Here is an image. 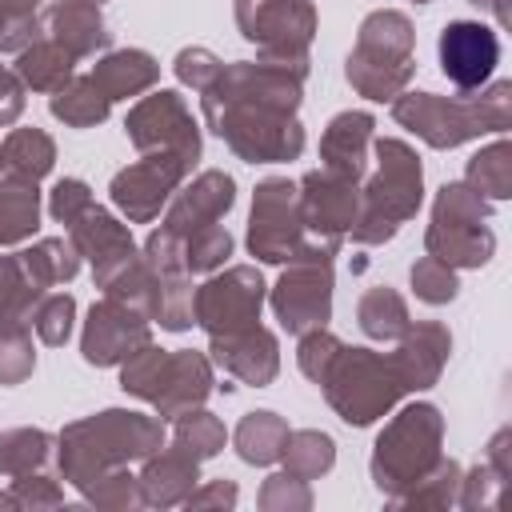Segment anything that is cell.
<instances>
[{"instance_id": "6da1fadb", "label": "cell", "mask_w": 512, "mask_h": 512, "mask_svg": "<svg viewBox=\"0 0 512 512\" xmlns=\"http://www.w3.org/2000/svg\"><path fill=\"white\" fill-rule=\"evenodd\" d=\"M164 444V420L132 408H104L72 420L56 436V468L76 492L112 468H128Z\"/></svg>"}, {"instance_id": "7a4b0ae2", "label": "cell", "mask_w": 512, "mask_h": 512, "mask_svg": "<svg viewBox=\"0 0 512 512\" xmlns=\"http://www.w3.org/2000/svg\"><path fill=\"white\" fill-rule=\"evenodd\" d=\"M392 120L408 132H416L428 148L448 152L468 140H480L488 132H508L512 124V84L488 80L476 92L464 96H440V92H412L404 88L392 100Z\"/></svg>"}, {"instance_id": "3957f363", "label": "cell", "mask_w": 512, "mask_h": 512, "mask_svg": "<svg viewBox=\"0 0 512 512\" xmlns=\"http://www.w3.org/2000/svg\"><path fill=\"white\" fill-rule=\"evenodd\" d=\"M376 152V172L360 188V216L348 228V236L364 248L388 244L404 220H412L424 204V168L412 144L396 136L372 140Z\"/></svg>"}, {"instance_id": "277c9868", "label": "cell", "mask_w": 512, "mask_h": 512, "mask_svg": "<svg viewBox=\"0 0 512 512\" xmlns=\"http://www.w3.org/2000/svg\"><path fill=\"white\" fill-rule=\"evenodd\" d=\"M348 84L364 100H396L416 76V28L396 8H376L360 20L356 44L344 60Z\"/></svg>"}, {"instance_id": "5b68a950", "label": "cell", "mask_w": 512, "mask_h": 512, "mask_svg": "<svg viewBox=\"0 0 512 512\" xmlns=\"http://www.w3.org/2000/svg\"><path fill=\"white\" fill-rule=\"evenodd\" d=\"M444 416L432 400H416L404 404L376 436L372 444V484L380 496H388L392 504L444 456Z\"/></svg>"}, {"instance_id": "8992f818", "label": "cell", "mask_w": 512, "mask_h": 512, "mask_svg": "<svg viewBox=\"0 0 512 512\" xmlns=\"http://www.w3.org/2000/svg\"><path fill=\"white\" fill-rule=\"evenodd\" d=\"M200 112L204 124L248 164H284L304 152V124L296 112L212 92H200Z\"/></svg>"}, {"instance_id": "52a82bcc", "label": "cell", "mask_w": 512, "mask_h": 512, "mask_svg": "<svg viewBox=\"0 0 512 512\" xmlns=\"http://www.w3.org/2000/svg\"><path fill=\"white\" fill-rule=\"evenodd\" d=\"M320 388H324L328 408L352 428L376 424L408 396L400 372L392 368V356L372 352V348H348V344L336 352Z\"/></svg>"}, {"instance_id": "ba28073f", "label": "cell", "mask_w": 512, "mask_h": 512, "mask_svg": "<svg viewBox=\"0 0 512 512\" xmlns=\"http://www.w3.org/2000/svg\"><path fill=\"white\" fill-rule=\"evenodd\" d=\"M248 252L260 264H288L312 252L336 256L340 244L316 240L304 228L300 216V188L288 176H268L252 192V216H248Z\"/></svg>"}, {"instance_id": "9c48e42d", "label": "cell", "mask_w": 512, "mask_h": 512, "mask_svg": "<svg viewBox=\"0 0 512 512\" xmlns=\"http://www.w3.org/2000/svg\"><path fill=\"white\" fill-rule=\"evenodd\" d=\"M232 16L240 36L256 44L260 60L308 64V48L316 40L312 0H232Z\"/></svg>"}, {"instance_id": "30bf717a", "label": "cell", "mask_w": 512, "mask_h": 512, "mask_svg": "<svg viewBox=\"0 0 512 512\" xmlns=\"http://www.w3.org/2000/svg\"><path fill=\"white\" fill-rule=\"evenodd\" d=\"M268 300V284L256 264H232L208 272V280L192 292V320L208 336H228L260 324V308Z\"/></svg>"}, {"instance_id": "8fae6325", "label": "cell", "mask_w": 512, "mask_h": 512, "mask_svg": "<svg viewBox=\"0 0 512 512\" xmlns=\"http://www.w3.org/2000/svg\"><path fill=\"white\" fill-rule=\"evenodd\" d=\"M124 132L136 152H176L188 168L200 160V148H204L192 108L172 88H156L140 96L124 116Z\"/></svg>"}, {"instance_id": "7c38bea8", "label": "cell", "mask_w": 512, "mask_h": 512, "mask_svg": "<svg viewBox=\"0 0 512 512\" xmlns=\"http://www.w3.org/2000/svg\"><path fill=\"white\" fill-rule=\"evenodd\" d=\"M332 260L300 256L288 260L280 280L268 288V304L284 332L300 336L308 328H324L332 320Z\"/></svg>"}, {"instance_id": "4fadbf2b", "label": "cell", "mask_w": 512, "mask_h": 512, "mask_svg": "<svg viewBox=\"0 0 512 512\" xmlns=\"http://www.w3.org/2000/svg\"><path fill=\"white\" fill-rule=\"evenodd\" d=\"M188 172L192 168L176 152H140L136 164H128L112 176L108 196L128 224H152L168 208L172 192L184 184Z\"/></svg>"}, {"instance_id": "5bb4252c", "label": "cell", "mask_w": 512, "mask_h": 512, "mask_svg": "<svg viewBox=\"0 0 512 512\" xmlns=\"http://www.w3.org/2000/svg\"><path fill=\"white\" fill-rule=\"evenodd\" d=\"M300 216L308 236L328 240V244H344L348 228L360 216V180L336 176L328 168H312L300 176Z\"/></svg>"}, {"instance_id": "9a60e30c", "label": "cell", "mask_w": 512, "mask_h": 512, "mask_svg": "<svg viewBox=\"0 0 512 512\" xmlns=\"http://www.w3.org/2000/svg\"><path fill=\"white\" fill-rule=\"evenodd\" d=\"M152 340V320L112 296H100L88 308L84 332H80V356L92 368H112L120 360H128L140 344Z\"/></svg>"}, {"instance_id": "2e32d148", "label": "cell", "mask_w": 512, "mask_h": 512, "mask_svg": "<svg viewBox=\"0 0 512 512\" xmlns=\"http://www.w3.org/2000/svg\"><path fill=\"white\" fill-rule=\"evenodd\" d=\"M436 52H440V72L460 92H476L492 80L500 64V36L480 20H448L440 28Z\"/></svg>"}, {"instance_id": "e0dca14e", "label": "cell", "mask_w": 512, "mask_h": 512, "mask_svg": "<svg viewBox=\"0 0 512 512\" xmlns=\"http://www.w3.org/2000/svg\"><path fill=\"white\" fill-rule=\"evenodd\" d=\"M208 396H212V360L196 348H176L164 352L144 400L156 408L160 420H176L180 412L200 408Z\"/></svg>"}, {"instance_id": "ac0fdd59", "label": "cell", "mask_w": 512, "mask_h": 512, "mask_svg": "<svg viewBox=\"0 0 512 512\" xmlns=\"http://www.w3.org/2000/svg\"><path fill=\"white\" fill-rule=\"evenodd\" d=\"M232 204H236V180L224 168H208L192 184L172 192L160 224L184 240V236H192V232H200L208 224H220L232 212Z\"/></svg>"}, {"instance_id": "d6986e66", "label": "cell", "mask_w": 512, "mask_h": 512, "mask_svg": "<svg viewBox=\"0 0 512 512\" xmlns=\"http://www.w3.org/2000/svg\"><path fill=\"white\" fill-rule=\"evenodd\" d=\"M208 360L224 368L232 380L264 388L280 372V344H276V332H268L264 324H252L244 332L208 336Z\"/></svg>"}, {"instance_id": "ffe728a7", "label": "cell", "mask_w": 512, "mask_h": 512, "mask_svg": "<svg viewBox=\"0 0 512 512\" xmlns=\"http://www.w3.org/2000/svg\"><path fill=\"white\" fill-rule=\"evenodd\" d=\"M448 356H452V332L440 320H412L408 332L396 340L392 368L400 372L408 392H424L440 380Z\"/></svg>"}, {"instance_id": "44dd1931", "label": "cell", "mask_w": 512, "mask_h": 512, "mask_svg": "<svg viewBox=\"0 0 512 512\" xmlns=\"http://www.w3.org/2000/svg\"><path fill=\"white\" fill-rule=\"evenodd\" d=\"M40 20H44V36L76 60L104 52L108 40H112V32L104 24V12L92 0H56L40 12Z\"/></svg>"}, {"instance_id": "7402d4cb", "label": "cell", "mask_w": 512, "mask_h": 512, "mask_svg": "<svg viewBox=\"0 0 512 512\" xmlns=\"http://www.w3.org/2000/svg\"><path fill=\"white\" fill-rule=\"evenodd\" d=\"M372 112H360V108H348V112H336L320 136V168L336 172V176H348V180H364L368 172V148H372Z\"/></svg>"}, {"instance_id": "603a6c76", "label": "cell", "mask_w": 512, "mask_h": 512, "mask_svg": "<svg viewBox=\"0 0 512 512\" xmlns=\"http://www.w3.org/2000/svg\"><path fill=\"white\" fill-rule=\"evenodd\" d=\"M140 492H144V504L152 508H176L184 504V496L200 484V460L188 456L180 444H160L152 456L140 460Z\"/></svg>"}, {"instance_id": "cb8c5ba5", "label": "cell", "mask_w": 512, "mask_h": 512, "mask_svg": "<svg viewBox=\"0 0 512 512\" xmlns=\"http://www.w3.org/2000/svg\"><path fill=\"white\" fill-rule=\"evenodd\" d=\"M424 252L444 260L448 268H484L496 256V232L488 228V220H432L424 232Z\"/></svg>"}, {"instance_id": "d4e9b609", "label": "cell", "mask_w": 512, "mask_h": 512, "mask_svg": "<svg viewBox=\"0 0 512 512\" xmlns=\"http://www.w3.org/2000/svg\"><path fill=\"white\" fill-rule=\"evenodd\" d=\"M88 76H92L96 88L116 104V100L152 92L156 80H160V64H156V56L144 52V48H116V52L100 56Z\"/></svg>"}, {"instance_id": "484cf974", "label": "cell", "mask_w": 512, "mask_h": 512, "mask_svg": "<svg viewBox=\"0 0 512 512\" xmlns=\"http://www.w3.org/2000/svg\"><path fill=\"white\" fill-rule=\"evenodd\" d=\"M56 164V144L44 128H12L0 144V176L40 184Z\"/></svg>"}, {"instance_id": "4316f807", "label": "cell", "mask_w": 512, "mask_h": 512, "mask_svg": "<svg viewBox=\"0 0 512 512\" xmlns=\"http://www.w3.org/2000/svg\"><path fill=\"white\" fill-rule=\"evenodd\" d=\"M68 240H72V248H76L88 264H100V260H108V256H116V252H124V248L136 244L128 220H116V216H112L108 208H100V204H92L84 216H76V220L68 224Z\"/></svg>"}, {"instance_id": "83f0119b", "label": "cell", "mask_w": 512, "mask_h": 512, "mask_svg": "<svg viewBox=\"0 0 512 512\" xmlns=\"http://www.w3.org/2000/svg\"><path fill=\"white\" fill-rule=\"evenodd\" d=\"M288 432H292V428H288V420H284V416H276V412L260 408V412L240 416V424H236V432H232V448H236V456H240L244 464L268 468V464H276V460H280Z\"/></svg>"}, {"instance_id": "f1b7e54d", "label": "cell", "mask_w": 512, "mask_h": 512, "mask_svg": "<svg viewBox=\"0 0 512 512\" xmlns=\"http://www.w3.org/2000/svg\"><path fill=\"white\" fill-rule=\"evenodd\" d=\"M76 56H68L60 44H52L48 36H40L36 44H28L24 52H16V76L24 80V88H32V92H56V88H64L76 72Z\"/></svg>"}, {"instance_id": "f546056e", "label": "cell", "mask_w": 512, "mask_h": 512, "mask_svg": "<svg viewBox=\"0 0 512 512\" xmlns=\"http://www.w3.org/2000/svg\"><path fill=\"white\" fill-rule=\"evenodd\" d=\"M356 324H360V332H364L368 340L388 344V340H400V336L408 332L412 316H408V304H404V296H400L396 288L376 284V288H368V292L360 296V304H356Z\"/></svg>"}, {"instance_id": "4dcf8cb0", "label": "cell", "mask_w": 512, "mask_h": 512, "mask_svg": "<svg viewBox=\"0 0 512 512\" xmlns=\"http://www.w3.org/2000/svg\"><path fill=\"white\" fill-rule=\"evenodd\" d=\"M48 112H52L56 120H64L68 128H96V124L108 120L112 100L96 88L92 76H72L64 88H56V92L48 96Z\"/></svg>"}, {"instance_id": "1f68e13d", "label": "cell", "mask_w": 512, "mask_h": 512, "mask_svg": "<svg viewBox=\"0 0 512 512\" xmlns=\"http://www.w3.org/2000/svg\"><path fill=\"white\" fill-rule=\"evenodd\" d=\"M40 228V188L28 180H0V248L24 244Z\"/></svg>"}, {"instance_id": "d6a6232c", "label": "cell", "mask_w": 512, "mask_h": 512, "mask_svg": "<svg viewBox=\"0 0 512 512\" xmlns=\"http://www.w3.org/2000/svg\"><path fill=\"white\" fill-rule=\"evenodd\" d=\"M24 272L40 284V288H56V284H68L76 272H80V252L72 248V240L64 236H44L36 240L32 248L16 252Z\"/></svg>"}, {"instance_id": "836d02e7", "label": "cell", "mask_w": 512, "mask_h": 512, "mask_svg": "<svg viewBox=\"0 0 512 512\" xmlns=\"http://www.w3.org/2000/svg\"><path fill=\"white\" fill-rule=\"evenodd\" d=\"M56 436L44 428H4L0 432V476H24V472H44L52 460Z\"/></svg>"}, {"instance_id": "e575fe53", "label": "cell", "mask_w": 512, "mask_h": 512, "mask_svg": "<svg viewBox=\"0 0 512 512\" xmlns=\"http://www.w3.org/2000/svg\"><path fill=\"white\" fill-rule=\"evenodd\" d=\"M280 460H284V472H292L300 480H320L336 464V440L328 432H320V428L288 432Z\"/></svg>"}, {"instance_id": "d590c367", "label": "cell", "mask_w": 512, "mask_h": 512, "mask_svg": "<svg viewBox=\"0 0 512 512\" xmlns=\"http://www.w3.org/2000/svg\"><path fill=\"white\" fill-rule=\"evenodd\" d=\"M464 184H472L484 200H508L512 196V144L500 136L488 148H480L468 168H464Z\"/></svg>"}, {"instance_id": "8d00e7d4", "label": "cell", "mask_w": 512, "mask_h": 512, "mask_svg": "<svg viewBox=\"0 0 512 512\" xmlns=\"http://www.w3.org/2000/svg\"><path fill=\"white\" fill-rule=\"evenodd\" d=\"M224 440H228L224 420H220L216 412H208L204 404H200V408H188V412H180V416L172 420V444H180V448H184L188 456H196V460L220 456V452H224Z\"/></svg>"}, {"instance_id": "74e56055", "label": "cell", "mask_w": 512, "mask_h": 512, "mask_svg": "<svg viewBox=\"0 0 512 512\" xmlns=\"http://www.w3.org/2000/svg\"><path fill=\"white\" fill-rule=\"evenodd\" d=\"M44 288L24 272L20 256L0 252V324H32V308Z\"/></svg>"}, {"instance_id": "f35d334b", "label": "cell", "mask_w": 512, "mask_h": 512, "mask_svg": "<svg viewBox=\"0 0 512 512\" xmlns=\"http://www.w3.org/2000/svg\"><path fill=\"white\" fill-rule=\"evenodd\" d=\"M460 464L452 460V456H440L400 500H396V508H452L456 504V488H460Z\"/></svg>"}, {"instance_id": "ab89813d", "label": "cell", "mask_w": 512, "mask_h": 512, "mask_svg": "<svg viewBox=\"0 0 512 512\" xmlns=\"http://www.w3.org/2000/svg\"><path fill=\"white\" fill-rule=\"evenodd\" d=\"M80 496L96 508H108V512H132V508H144V492H140V480L128 472V468H112L104 476H96L92 484L80 488Z\"/></svg>"}, {"instance_id": "60d3db41", "label": "cell", "mask_w": 512, "mask_h": 512, "mask_svg": "<svg viewBox=\"0 0 512 512\" xmlns=\"http://www.w3.org/2000/svg\"><path fill=\"white\" fill-rule=\"evenodd\" d=\"M228 256H232V232L224 224H208V228L184 236V268L192 276L220 272Z\"/></svg>"}, {"instance_id": "b9f144b4", "label": "cell", "mask_w": 512, "mask_h": 512, "mask_svg": "<svg viewBox=\"0 0 512 512\" xmlns=\"http://www.w3.org/2000/svg\"><path fill=\"white\" fill-rule=\"evenodd\" d=\"M72 320H76V296L72 292H44L32 308V328L48 348L68 344L72 336Z\"/></svg>"}, {"instance_id": "7bdbcfd3", "label": "cell", "mask_w": 512, "mask_h": 512, "mask_svg": "<svg viewBox=\"0 0 512 512\" xmlns=\"http://www.w3.org/2000/svg\"><path fill=\"white\" fill-rule=\"evenodd\" d=\"M492 216V200H484L472 184L464 180H448L440 184L436 200H432V220H464V224H480Z\"/></svg>"}, {"instance_id": "ee69618b", "label": "cell", "mask_w": 512, "mask_h": 512, "mask_svg": "<svg viewBox=\"0 0 512 512\" xmlns=\"http://www.w3.org/2000/svg\"><path fill=\"white\" fill-rule=\"evenodd\" d=\"M32 324H0V384H24L36 368Z\"/></svg>"}, {"instance_id": "f6af8a7d", "label": "cell", "mask_w": 512, "mask_h": 512, "mask_svg": "<svg viewBox=\"0 0 512 512\" xmlns=\"http://www.w3.org/2000/svg\"><path fill=\"white\" fill-rule=\"evenodd\" d=\"M408 284H412L416 300H424V304H432V308L452 304L456 292H460L456 268H448V264L436 260V256H420V260L412 264V272H408Z\"/></svg>"}, {"instance_id": "bcb514c9", "label": "cell", "mask_w": 512, "mask_h": 512, "mask_svg": "<svg viewBox=\"0 0 512 512\" xmlns=\"http://www.w3.org/2000/svg\"><path fill=\"white\" fill-rule=\"evenodd\" d=\"M256 504L264 512H308L312 508V488H308V480H300L292 472H272L260 484Z\"/></svg>"}, {"instance_id": "7dc6e473", "label": "cell", "mask_w": 512, "mask_h": 512, "mask_svg": "<svg viewBox=\"0 0 512 512\" xmlns=\"http://www.w3.org/2000/svg\"><path fill=\"white\" fill-rule=\"evenodd\" d=\"M192 276H160V316L156 324L164 332H184L192 328Z\"/></svg>"}, {"instance_id": "c3c4849f", "label": "cell", "mask_w": 512, "mask_h": 512, "mask_svg": "<svg viewBox=\"0 0 512 512\" xmlns=\"http://www.w3.org/2000/svg\"><path fill=\"white\" fill-rule=\"evenodd\" d=\"M344 348V340L340 336H332L328 332V324L324 328H308V332H300V344H296V364H300V372L312 380V384H320L324 380V372L332 368V360H336V352Z\"/></svg>"}, {"instance_id": "681fc988", "label": "cell", "mask_w": 512, "mask_h": 512, "mask_svg": "<svg viewBox=\"0 0 512 512\" xmlns=\"http://www.w3.org/2000/svg\"><path fill=\"white\" fill-rule=\"evenodd\" d=\"M500 496H504V480L488 464H476V468L460 472V488H456V504L460 508H468V512L500 508Z\"/></svg>"}, {"instance_id": "f907efd6", "label": "cell", "mask_w": 512, "mask_h": 512, "mask_svg": "<svg viewBox=\"0 0 512 512\" xmlns=\"http://www.w3.org/2000/svg\"><path fill=\"white\" fill-rule=\"evenodd\" d=\"M220 68H224V60H220L212 48H200V44L180 48V52H176V60H172L176 80H180L184 88H192V92H204V88L220 76Z\"/></svg>"}, {"instance_id": "816d5d0a", "label": "cell", "mask_w": 512, "mask_h": 512, "mask_svg": "<svg viewBox=\"0 0 512 512\" xmlns=\"http://www.w3.org/2000/svg\"><path fill=\"white\" fill-rule=\"evenodd\" d=\"M92 204H96V200H92V188H88L84 180H76V176L56 180L52 192H48V216H52L56 224H64V228H68L76 216H84Z\"/></svg>"}, {"instance_id": "f5cc1de1", "label": "cell", "mask_w": 512, "mask_h": 512, "mask_svg": "<svg viewBox=\"0 0 512 512\" xmlns=\"http://www.w3.org/2000/svg\"><path fill=\"white\" fill-rule=\"evenodd\" d=\"M12 496H16V508H60L64 504V488L44 476V472H24V476H12Z\"/></svg>"}, {"instance_id": "db71d44e", "label": "cell", "mask_w": 512, "mask_h": 512, "mask_svg": "<svg viewBox=\"0 0 512 512\" xmlns=\"http://www.w3.org/2000/svg\"><path fill=\"white\" fill-rule=\"evenodd\" d=\"M236 500H240V492L232 480H208L184 496V508H236Z\"/></svg>"}, {"instance_id": "11a10c76", "label": "cell", "mask_w": 512, "mask_h": 512, "mask_svg": "<svg viewBox=\"0 0 512 512\" xmlns=\"http://www.w3.org/2000/svg\"><path fill=\"white\" fill-rule=\"evenodd\" d=\"M24 80L12 72V68H4L0 64V128H8V124H16L20 120V112H24Z\"/></svg>"}, {"instance_id": "9f6ffc18", "label": "cell", "mask_w": 512, "mask_h": 512, "mask_svg": "<svg viewBox=\"0 0 512 512\" xmlns=\"http://www.w3.org/2000/svg\"><path fill=\"white\" fill-rule=\"evenodd\" d=\"M504 484L512 480V428H500L492 440H488V460H484Z\"/></svg>"}, {"instance_id": "6f0895ef", "label": "cell", "mask_w": 512, "mask_h": 512, "mask_svg": "<svg viewBox=\"0 0 512 512\" xmlns=\"http://www.w3.org/2000/svg\"><path fill=\"white\" fill-rule=\"evenodd\" d=\"M40 8V0H0V32L12 24V20H20V16H32Z\"/></svg>"}, {"instance_id": "680465c9", "label": "cell", "mask_w": 512, "mask_h": 512, "mask_svg": "<svg viewBox=\"0 0 512 512\" xmlns=\"http://www.w3.org/2000/svg\"><path fill=\"white\" fill-rule=\"evenodd\" d=\"M468 4H476V8H484L500 28H508V0H468Z\"/></svg>"}, {"instance_id": "91938a15", "label": "cell", "mask_w": 512, "mask_h": 512, "mask_svg": "<svg viewBox=\"0 0 512 512\" xmlns=\"http://www.w3.org/2000/svg\"><path fill=\"white\" fill-rule=\"evenodd\" d=\"M0 508H16V496H12V488H8V492H0Z\"/></svg>"}, {"instance_id": "94428289", "label": "cell", "mask_w": 512, "mask_h": 512, "mask_svg": "<svg viewBox=\"0 0 512 512\" xmlns=\"http://www.w3.org/2000/svg\"><path fill=\"white\" fill-rule=\"evenodd\" d=\"M412 4H428V0H412Z\"/></svg>"}, {"instance_id": "6125c7cd", "label": "cell", "mask_w": 512, "mask_h": 512, "mask_svg": "<svg viewBox=\"0 0 512 512\" xmlns=\"http://www.w3.org/2000/svg\"><path fill=\"white\" fill-rule=\"evenodd\" d=\"M92 4H104V0H92Z\"/></svg>"}]
</instances>
